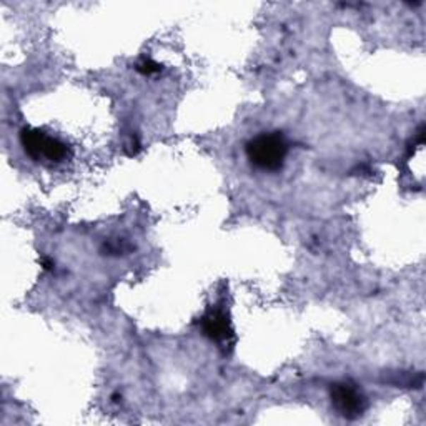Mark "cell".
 <instances>
[{
    "label": "cell",
    "instance_id": "cell-5",
    "mask_svg": "<svg viewBox=\"0 0 426 426\" xmlns=\"http://www.w3.org/2000/svg\"><path fill=\"white\" fill-rule=\"evenodd\" d=\"M71 155H72V148L68 147L66 142L47 135L44 143V150H42V159L54 162V164H60V162L71 159Z\"/></svg>",
    "mask_w": 426,
    "mask_h": 426
},
{
    "label": "cell",
    "instance_id": "cell-7",
    "mask_svg": "<svg viewBox=\"0 0 426 426\" xmlns=\"http://www.w3.org/2000/svg\"><path fill=\"white\" fill-rule=\"evenodd\" d=\"M44 268H45V270H52L54 263L50 262V260H44Z\"/></svg>",
    "mask_w": 426,
    "mask_h": 426
},
{
    "label": "cell",
    "instance_id": "cell-2",
    "mask_svg": "<svg viewBox=\"0 0 426 426\" xmlns=\"http://www.w3.org/2000/svg\"><path fill=\"white\" fill-rule=\"evenodd\" d=\"M330 396L335 410L348 420L358 418L367 410V398L363 396V393L356 388V385L350 382H341L331 385Z\"/></svg>",
    "mask_w": 426,
    "mask_h": 426
},
{
    "label": "cell",
    "instance_id": "cell-4",
    "mask_svg": "<svg viewBox=\"0 0 426 426\" xmlns=\"http://www.w3.org/2000/svg\"><path fill=\"white\" fill-rule=\"evenodd\" d=\"M45 135L44 132L39 130V128H24L20 132V143L24 147L25 154L34 160H40L42 159V150H44V143H45Z\"/></svg>",
    "mask_w": 426,
    "mask_h": 426
},
{
    "label": "cell",
    "instance_id": "cell-3",
    "mask_svg": "<svg viewBox=\"0 0 426 426\" xmlns=\"http://www.w3.org/2000/svg\"><path fill=\"white\" fill-rule=\"evenodd\" d=\"M202 330L210 340L219 341V343H229L233 338L230 320L220 310H212L202 318Z\"/></svg>",
    "mask_w": 426,
    "mask_h": 426
},
{
    "label": "cell",
    "instance_id": "cell-6",
    "mask_svg": "<svg viewBox=\"0 0 426 426\" xmlns=\"http://www.w3.org/2000/svg\"><path fill=\"white\" fill-rule=\"evenodd\" d=\"M137 71L143 73V75H154V73H159L162 71V66L152 59H143L142 62L137 63Z\"/></svg>",
    "mask_w": 426,
    "mask_h": 426
},
{
    "label": "cell",
    "instance_id": "cell-1",
    "mask_svg": "<svg viewBox=\"0 0 426 426\" xmlns=\"http://www.w3.org/2000/svg\"><path fill=\"white\" fill-rule=\"evenodd\" d=\"M245 152H247L250 164L257 166L258 170L276 172L285 164L288 143L280 132L262 133L247 143Z\"/></svg>",
    "mask_w": 426,
    "mask_h": 426
}]
</instances>
